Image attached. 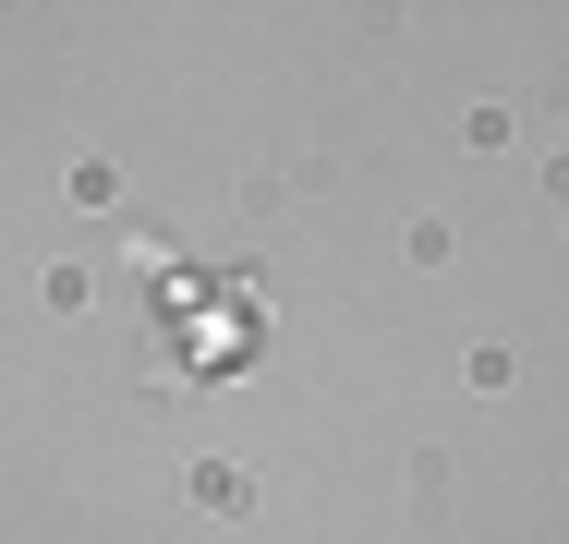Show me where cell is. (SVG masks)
Returning <instances> with one entry per match:
<instances>
[]
</instances>
